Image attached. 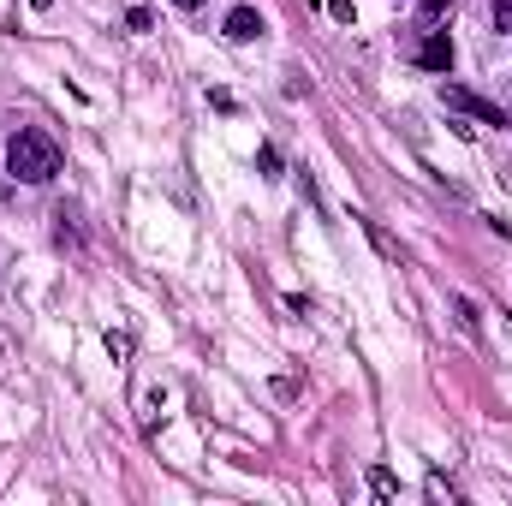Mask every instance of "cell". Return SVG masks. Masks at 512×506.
<instances>
[{
  "mask_svg": "<svg viewBox=\"0 0 512 506\" xmlns=\"http://www.w3.org/2000/svg\"><path fill=\"white\" fill-rule=\"evenodd\" d=\"M6 173L24 179V185H48L60 173V143L36 126H18L6 137Z\"/></svg>",
  "mask_w": 512,
  "mask_h": 506,
  "instance_id": "6da1fadb",
  "label": "cell"
},
{
  "mask_svg": "<svg viewBox=\"0 0 512 506\" xmlns=\"http://www.w3.org/2000/svg\"><path fill=\"white\" fill-rule=\"evenodd\" d=\"M441 102H447V108H459V114H471V120H483V126H507V114H501L495 102H483V96H471V90H459V84H447V90H441Z\"/></svg>",
  "mask_w": 512,
  "mask_h": 506,
  "instance_id": "7a4b0ae2",
  "label": "cell"
},
{
  "mask_svg": "<svg viewBox=\"0 0 512 506\" xmlns=\"http://www.w3.org/2000/svg\"><path fill=\"white\" fill-rule=\"evenodd\" d=\"M417 66H429V72H447V66H453V42H447V30H429V36H423Z\"/></svg>",
  "mask_w": 512,
  "mask_h": 506,
  "instance_id": "3957f363",
  "label": "cell"
},
{
  "mask_svg": "<svg viewBox=\"0 0 512 506\" xmlns=\"http://www.w3.org/2000/svg\"><path fill=\"white\" fill-rule=\"evenodd\" d=\"M227 36H233V42H251V36H262V12H251V6H233V12H227Z\"/></svg>",
  "mask_w": 512,
  "mask_h": 506,
  "instance_id": "277c9868",
  "label": "cell"
},
{
  "mask_svg": "<svg viewBox=\"0 0 512 506\" xmlns=\"http://www.w3.org/2000/svg\"><path fill=\"white\" fill-rule=\"evenodd\" d=\"M370 489H376V495H382V501H393V495H399V483H393V477H387V471H370Z\"/></svg>",
  "mask_w": 512,
  "mask_h": 506,
  "instance_id": "5b68a950",
  "label": "cell"
},
{
  "mask_svg": "<svg viewBox=\"0 0 512 506\" xmlns=\"http://www.w3.org/2000/svg\"><path fill=\"white\" fill-rule=\"evenodd\" d=\"M489 18H495V30H512V0H489Z\"/></svg>",
  "mask_w": 512,
  "mask_h": 506,
  "instance_id": "8992f818",
  "label": "cell"
},
{
  "mask_svg": "<svg viewBox=\"0 0 512 506\" xmlns=\"http://www.w3.org/2000/svg\"><path fill=\"white\" fill-rule=\"evenodd\" d=\"M453 12V0H423V24H441Z\"/></svg>",
  "mask_w": 512,
  "mask_h": 506,
  "instance_id": "52a82bcc",
  "label": "cell"
},
{
  "mask_svg": "<svg viewBox=\"0 0 512 506\" xmlns=\"http://www.w3.org/2000/svg\"><path fill=\"white\" fill-rule=\"evenodd\" d=\"M173 6H179V12H197V6H203V0H173Z\"/></svg>",
  "mask_w": 512,
  "mask_h": 506,
  "instance_id": "ba28073f",
  "label": "cell"
}]
</instances>
